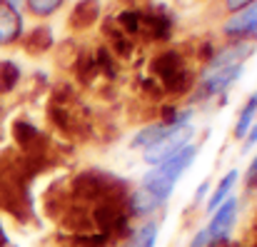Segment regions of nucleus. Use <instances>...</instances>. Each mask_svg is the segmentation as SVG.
I'll list each match as a JSON object with an SVG mask.
<instances>
[{"label": "nucleus", "mask_w": 257, "mask_h": 247, "mask_svg": "<svg viewBox=\"0 0 257 247\" xmlns=\"http://www.w3.org/2000/svg\"><path fill=\"white\" fill-rule=\"evenodd\" d=\"M195 155H197V148H192V145H187V148H182L180 153H175L172 158H168L165 163H160L153 172H148L145 177H143V190H148V192H153L158 200H168L170 197V192L175 190V185H177V180H180V175L192 165L195 160Z\"/></svg>", "instance_id": "nucleus-1"}, {"label": "nucleus", "mask_w": 257, "mask_h": 247, "mask_svg": "<svg viewBox=\"0 0 257 247\" xmlns=\"http://www.w3.org/2000/svg\"><path fill=\"white\" fill-rule=\"evenodd\" d=\"M195 135V128L190 125V122H185V125H180L175 133H170L168 138H163L160 143H155V145H150V148H145L143 153H145V163H165L168 158H172L175 153H180L182 148H187V143H190V138Z\"/></svg>", "instance_id": "nucleus-2"}, {"label": "nucleus", "mask_w": 257, "mask_h": 247, "mask_svg": "<svg viewBox=\"0 0 257 247\" xmlns=\"http://www.w3.org/2000/svg\"><path fill=\"white\" fill-rule=\"evenodd\" d=\"M235 215H237V200H235V197H227V200L215 210L212 222H210V225H207V230H205L207 242H212V245L222 242V240L230 235L232 225H235Z\"/></svg>", "instance_id": "nucleus-3"}, {"label": "nucleus", "mask_w": 257, "mask_h": 247, "mask_svg": "<svg viewBox=\"0 0 257 247\" xmlns=\"http://www.w3.org/2000/svg\"><path fill=\"white\" fill-rule=\"evenodd\" d=\"M242 73V65H232V68H220V70H205L202 82L197 87V97H210V95H217L222 90H227L232 82L240 78Z\"/></svg>", "instance_id": "nucleus-4"}, {"label": "nucleus", "mask_w": 257, "mask_h": 247, "mask_svg": "<svg viewBox=\"0 0 257 247\" xmlns=\"http://www.w3.org/2000/svg\"><path fill=\"white\" fill-rule=\"evenodd\" d=\"M23 35V15L0 0V45H13Z\"/></svg>", "instance_id": "nucleus-5"}, {"label": "nucleus", "mask_w": 257, "mask_h": 247, "mask_svg": "<svg viewBox=\"0 0 257 247\" xmlns=\"http://www.w3.org/2000/svg\"><path fill=\"white\" fill-rule=\"evenodd\" d=\"M225 33L227 35H255L257 33V3L247 5L240 13H232V18L225 23Z\"/></svg>", "instance_id": "nucleus-6"}, {"label": "nucleus", "mask_w": 257, "mask_h": 247, "mask_svg": "<svg viewBox=\"0 0 257 247\" xmlns=\"http://www.w3.org/2000/svg\"><path fill=\"white\" fill-rule=\"evenodd\" d=\"M187 120H177V122H155V125H148V128H143L138 135H135V140H133V148H140V150H145V148H150V145H155V143H160L163 138H168L170 133H175L180 125H185Z\"/></svg>", "instance_id": "nucleus-7"}, {"label": "nucleus", "mask_w": 257, "mask_h": 247, "mask_svg": "<svg viewBox=\"0 0 257 247\" xmlns=\"http://www.w3.org/2000/svg\"><path fill=\"white\" fill-rule=\"evenodd\" d=\"M235 180H237V170H232V172H227L225 177H222V182L217 185V190L210 195V200H207V210L212 212V210H217L227 197H230V190H232V185H235Z\"/></svg>", "instance_id": "nucleus-8"}, {"label": "nucleus", "mask_w": 257, "mask_h": 247, "mask_svg": "<svg viewBox=\"0 0 257 247\" xmlns=\"http://www.w3.org/2000/svg\"><path fill=\"white\" fill-rule=\"evenodd\" d=\"M163 205V200H158L153 192L138 187V192L133 195V212L135 215H148V212H155L158 207Z\"/></svg>", "instance_id": "nucleus-9"}, {"label": "nucleus", "mask_w": 257, "mask_h": 247, "mask_svg": "<svg viewBox=\"0 0 257 247\" xmlns=\"http://www.w3.org/2000/svg\"><path fill=\"white\" fill-rule=\"evenodd\" d=\"M95 15H97V0H83V3L75 5L70 25L73 28H87V25H92Z\"/></svg>", "instance_id": "nucleus-10"}, {"label": "nucleus", "mask_w": 257, "mask_h": 247, "mask_svg": "<svg viewBox=\"0 0 257 247\" xmlns=\"http://www.w3.org/2000/svg\"><path fill=\"white\" fill-rule=\"evenodd\" d=\"M255 117H257V92L245 102V107L240 112V120H237V128H235V138H245L247 130L252 128Z\"/></svg>", "instance_id": "nucleus-11"}, {"label": "nucleus", "mask_w": 257, "mask_h": 247, "mask_svg": "<svg viewBox=\"0 0 257 247\" xmlns=\"http://www.w3.org/2000/svg\"><path fill=\"white\" fill-rule=\"evenodd\" d=\"M155 240H158V225H155V222H148V225H143V227L130 237V242L125 247H153Z\"/></svg>", "instance_id": "nucleus-12"}, {"label": "nucleus", "mask_w": 257, "mask_h": 247, "mask_svg": "<svg viewBox=\"0 0 257 247\" xmlns=\"http://www.w3.org/2000/svg\"><path fill=\"white\" fill-rule=\"evenodd\" d=\"M20 78V70L13 60H0V92H10Z\"/></svg>", "instance_id": "nucleus-13"}, {"label": "nucleus", "mask_w": 257, "mask_h": 247, "mask_svg": "<svg viewBox=\"0 0 257 247\" xmlns=\"http://www.w3.org/2000/svg\"><path fill=\"white\" fill-rule=\"evenodd\" d=\"M63 3H65V0H25L28 10H30L33 15H38V18H48V15H53L55 10H60Z\"/></svg>", "instance_id": "nucleus-14"}, {"label": "nucleus", "mask_w": 257, "mask_h": 247, "mask_svg": "<svg viewBox=\"0 0 257 247\" xmlns=\"http://www.w3.org/2000/svg\"><path fill=\"white\" fill-rule=\"evenodd\" d=\"M257 0H225V5H227V10H232V13H240V10H245L247 5H252Z\"/></svg>", "instance_id": "nucleus-15"}, {"label": "nucleus", "mask_w": 257, "mask_h": 247, "mask_svg": "<svg viewBox=\"0 0 257 247\" xmlns=\"http://www.w3.org/2000/svg\"><path fill=\"white\" fill-rule=\"evenodd\" d=\"M247 140H245V150H250L252 145L257 143V117H255V122H252V128L247 130V135H245Z\"/></svg>", "instance_id": "nucleus-16"}, {"label": "nucleus", "mask_w": 257, "mask_h": 247, "mask_svg": "<svg viewBox=\"0 0 257 247\" xmlns=\"http://www.w3.org/2000/svg\"><path fill=\"white\" fill-rule=\"evenodd\" d=\"M205 245H207V237H205V232H197L190 247H205Z\"/></svg>", "instance_id": "nucleus-17"}, {"label": "nucleus", "mask_w": 257, "mask_h": 247, "mask_svg": "<svg viewBox=\"0 0 257 247\" xmlns=\"http://www.w3.org/2000/svg\"><path fill=\"white\" fill-rule=\"evenodd\" d=\"M3 3H8L10 8H15V10H20V5H23L25 0H3Z\"/></svg>", "instance_id": "nucleus-18"}]
</instances>
